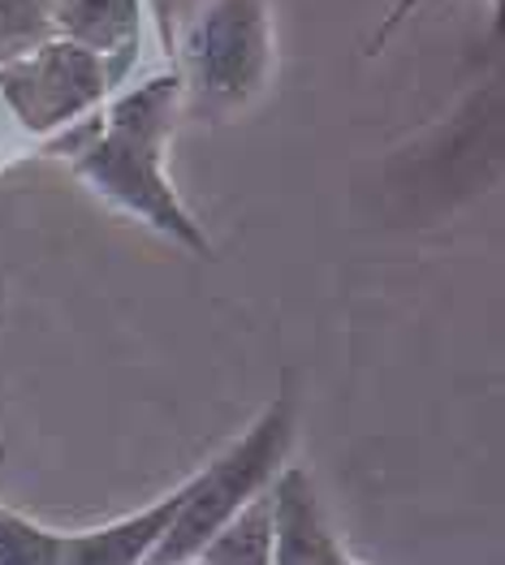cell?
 <instances>
[{
    "label": "cell",
    "mask_w": 505,
    "mask_h": 565,
    "mask_svg": "<svg viewBox=\"0 0 505 565\" xmlns=\"http://www.w3.org/2000/svg\"><path fill=\"white\" fill-rule=\"evenodd\" d=\"M186 78L178 70L151 74L138 87H126L117 95L104 117H87L65 130V156L74 173L87 186L147 221L156 234L173 237L190 255H212V242L203 225L186 212L173 182L165 178V142L173 135L178 108H182Z\"/></svg>",
    "instance_id": "obj_1"
},
{
    "label": "cell",
    "mask_w": 505,
    "mask_h": 565,
    "mask_svg": "<svg viewBox=\"0 0 505 565\" xmlns=\"http://www.w3.org/2000/svg\"><path fill=\"white\" fill-rule=\"evenodd\" d=\"M294 419H298V397L290 388V376L281 380V393L260 411V419L246 427L221 458H212L199 475L186 479V505L156 544L147 565H173L199 557V548L225 526V522L246 510L276 471L285 467L290 440H294Z\"/></svg>",
    "instance_id": "obj_2"
},
{
    "label": "cell",
    "mask_w": 505,
    "mask_h": 565,
    "mask_svg": "<svg viewBox=\"0 0 505 565\" xmlns=\"http://www.w3.org/2000/svg\"><path fill=\"white\" fill-rule=\"evenodd\" d=\"M108 92H113L108 65L61 35L0 65V99L31 139H52L87 121L108 99Z\"/></svg>",
    "instance_id": "obj_3"
},
{
    "label": "cell",
    "mask_w": 505,
    "mask_h": 565,
    "mask_svg": "<svg viewBox=\"0 0 505 565\" xmlns=\"http://www.w3.org/2000/svg\"><path fill=\"white\" fill-rule=\"evenodd\" d=\"M194 92L217 108H238L264 92L273 70V18L264 0H208L186 35Z\"/></svg>",
    "instance_id": "obj_4"
},
{
    "label": "cell",
    "mask_w": 505,
    "mask_h": 565,
    "mask_svg": "<svg viewBox=\"0 0 505 565\" xmlns=\"http://www.w3.org/2000/svg\"><path fill=\"white\" fill-rule=\"evenodd\" d=\"M143 13L147 0H52V35L95 52L117 87L135 65Z\"/></svg>",
    "instance_id": "obj_5"
},
{
    "label": "cell",
    "mask_w": 505,
    "mask_h": 565,
    "mask_svg": "<svg viewBox=\"0 0 505 565\" xmlns=\"http://www.w3.org/2000/svg\"><path fill=\"white\" fill-rule=\"evenodd\" d=\"M186 505V483L160 497L156 505L138 510L130 519H117L95 531H78L61 540V565H147L156 544Z\"/></svg>",
    "instance_id": "obj_6"
},
{
    "label": "cell",
    "mask_w": 505,
    "mask_h": 565,
    "mask_svg": "<svg viewBox=\"0 0 505 565\" xmlns=\"http://www.w3.org/2000/svg\"><path fill=\"white\" fill-rule=\"evenodd\" d=\"M273 497V565H324L333 553V531L320 514L316 488L303 467H281L269 483Z\"/></svg>",
    "instance_id": "obj_7"
},
{
    "label": "cell",
    "mask_w": 505,
    "mask_h": 565,
    "mask_svg": "<svg viewBox=\"0 0 505 565\" xmlns=\"http://www.w3.org/2000/svg\"><path fill=\"white\" fill-rule=\"evenodd\" d=\"M203 565H273V497L269 488L238 510L203 548H199Z\"/></svg>",
    "instance_id": "obj_8"
},
{
    "label": "cell",
    "mask_w": 505,
    "mask_h": 565,
    "mask_svg": "<svg viewBox=\"0 0 505 565\" xmlns=\"http://www.w3.org/2000/svg\"><path fill=\"white\" fill-rule=\"evenodd\" d=\"M61 540L65 535L0 505V565H61Z\"/></svg>",
    "instance_id": "obj_9"
},
{
    "label": "cell",
    "mask_w": 505,
    "mask_h": 565,
    "mask_svg": "<svg viewBox=\"0 0 505 565\" xmlns=\"http://www.w3.org/2000/svg\"><path fill=\"white\" fill-rule=\"evenodd\" d=\"M52 40V0H0V65Z\"/></svg>",
    "instance_id": "obj_10"
},
{
    "label": "cell",
    "mask_w": 505,
    "mask_h": 565,
    "mask_svg": "<svg viewBox=\"0 0 505 565\" xmlns=\"http://www.w3.org/2000/svg\"><path fill=\"white\" fill-rule=\"evenodd\" d=\"M414 4H419V0H398V4L389 9V18H385V26H380V31H376V40H371V52H376V47L385 44V40H389V35H393V31H398V26L407 22V18H411V9H414Z\"/></svg>",
    "instance_id": "obj_11"
},
{
    "label": "cell",
    "mask_w": 505,
    "mask_h": 565,
    "mask_svg": "<svg viewBox=\"0 0 505 565\" xmlns=\"http://www.w3.org/2000/svg\"><path fill=\"white\" fill-rule=\"evenodd\" d=\"M324 565H359V562H355V557H350L341 544H333V553H328V562H324Z\"/></svg>",
    "instance_id": "obj_12"
},
{
    "label": "cell",
    "mask_w": 505,
    "mask_h": 565,
    "mask_svg": "<svg viewBox=\"0 0 505 565\" xmlns=\"http://www.w3.org/2000/svg\"><path fill=\"white\" fill-rule=\"evenodd\" d=\"M173 565H203V562H199V557H190V562H173Z\"/></svg>",
    "instance_id": "obj_13"
}]
</instances>
